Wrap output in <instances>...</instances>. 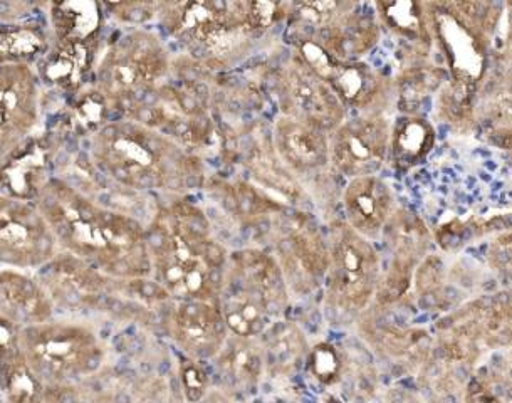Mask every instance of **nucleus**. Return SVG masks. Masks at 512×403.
Here are the masks:
<instances>
[{"mask_svg": "<svg viewBox=\"0 0 512 403\" xmlns=\"http://www.w3.org/2000/svg\"><path fill=\"white\" fill-rule=\"evenodd\" d=\"M59 252L116 281L152 276L147 231L135 215L103 204L64 178L54 177L36 200Z\"/></svg>", "mask_w": 512, "mask_h": 403, "instance_id": "f257e3e1", "label": "nucleus"}, {"mask_svg": "<svg viewBox=\"0 0 512 403\" xmlns=\"http://www.w3.org/2000/svg\"><path fill=\"white\" fill-rule=\"evenodd\" d=\"M147 231L153 283L173 301H217L229 252L214 237L204 210L175 200L155 212Z\"/></svg>", "mask_w": 512, "mask_h": 403, "instance_id": "f03ea898", "label": "nucleus"}, {"mask_svg": "<svg viewBox=\"0 0 512 403\" xmlns=\"http://www.w3.org/2000/svg\"><path fill=\"white\" fill-rule=\"evenodd\" d=\"M83 140L86 167L126 192H182L190 178L200 175L194 153L125 116Z\"/></svg>", "mask_w": 512, "mask_h": 403, "instance_id": "7ed1b4c3", "label": "nucleus"}, {"mask_svg": "<svg viewBox=\"0 0 512 403\" xmlns=\"http://www.w3.org/2000/svg\"><path fill=\"white\" fill-rule=\"evenodd\" d=\"M288 283L269 252L246 247L229 254L220 286V313L230 335L261 338L286 315Z\"/></svg>", "mask_w": 512, "mask_h": 403, "instance_id": "20e7f679", "label": "nucleus"}, {"mask_svg": "<svg viewBox=\"0 0 512 403\" xmlns=\"http://www.w3.org/2000/svg\"><path fill=\"white\" fill-rule=\"evenodd\" d=\"M170 64V53L155 32L145 27L118 29L103 44L93 86L121 118L162 86Z\"/></svg>", "mask_w": 512, "mask_h": 403, "instance_id": "39448f33", "label": "nucleus"}, {"mask_svg": "<svg viewBox=\"0 0 512 403\" xmlns=\"http://www.w3.org/2000/svg\"><path fill=\"white\" fill-rule=\"evenodd\" d=\"M157 19L200 61L227 63L246 54L261 39L247 17V2H165Z\"/></svg>", "mask_w": 512, "mask_h": 403, "instance_id": "423d86ee", "label": "nucleus"}, {"mask_svg": "<svg viewBox=\"0 0 512 403\" xmlns=\"http://www.w3.org/2000/svg\"><path fill=\"white\" fill-rule=\"evenodd\" d=\"M19 346L44 387H74L100 372L106 360L105 345L91 326L58 316L22 328Z\"/></svg>", "mask_w": 512, "mask_h": 403, "instance_id": "0eeeda50", "label": "nucleus"}, {"mask_svg": "<svg viewBox=\"0 0 512 403\" xmlns=\"http://www.w3.org/2000/svg\"><path fill=\"white\" fill-rule=\"evenodd\" d=\"M330 266L324 279V304L340 318L365 313L377 296L382 259L373 242L353 231L345 220L328 229Z\"/></svg>", "mask_w": 512, "mask_h": 403, "instance_id": "6e6552de", "label": "nucleus"}, {"mask_svg": "<svg viewBox=\"0 0 512 403\" xmlns=\"http://www.w3.org/2000/svg\"><path fill=\"white\" fill-rule=\"evenodd\" d=\"M272 256L291 293L308 296L323 288L330 266L328 236L308 214L296 212L283 217L276 229Z\"/></svg>", "mask_w": 512, "mask_h": 403, "instance_id": "1a4fd4ad", "label": "nucleus"}, {"mask_svg": "<svg viewBox=\"0 0 512 403\" xmlns=\"http://www.w3.org/2000/svg\"><path fill=\"white\" fill-rule=\"evenodd\" d=\"M434 41L449 66L450 91L472 106L487 69L489 37L457 16L449 4H429Z\"/></svg>", "mask_w": 512, "mask_h": 403, "instance_id": "9d476101", "label": "nucleus"}, {"mask_svg": "<svg viewBox=\"0 0 512 403\" xmlns=\"http://www.w3.org/2000/svg\"><path fill=\"white\" fill-rule=\"evenodd\" d=\"M58 254L56 237L36 202L0 194V267L36 273Z\"/></svg>", "mask_w": 512, "mask_h": 403, "instance_id": "9b49d317", "label": "nucleus"}, {"mask_svg": "<svg viewBox=\"0 0 512 403\" xmlns=\"http://www.w3.org/2000/svg\"><path fill=\"white\" fill-rule=\"evenodd\" d=\"M392 121L385 113L348 116L330 133V162L341 177H371L388 162Z\"/></svg>", "mask_w": 512, "mask_h": 403, "instance_id": "f8f14e48", "label": "nucleus"}, {"mask_svg": "<svg viewBox=\"0 0 512 403\" xmlns=\"http://www.w3.org/2000/svg\"><path fill=\"white\" fill-rule=\"evenodd\" d=\"M42 91L34 64H0V163L41 131Z\"/></svg>", "mask_w": 512, "mask_h": 403, "instance_id": "ddd939ff", "label": "nucleus"}, {"mask_svg": "<svg viewBox=\"0 0 512 403\" xmlns=\"http://www.w3.org/2000/svg\"><path fill=\"white\" fill-rule=\"evenodd\" d=\"M276 96L281 115L296 118L333 133L348 118L346 110L330 84L324 83L296 56L279 69Z\"/></svg>", "mask_w": 512, "mask_h": 403, "instance_id": "4468645a", "label": "nucleus"}, {"mask_svg": "<svg viewBox=\"0 0 512 403\" xmlns=\"http://www.w3.org/2000/svg\"><path fill=\"white\" fill-rule=\"evenodd\" d=\"M382 239L390 247V262L387 269H382L375 303L388 308L402 301L412 288L418 266L427 257L432 234L418 215L398 207Z\"/></svg>", "mask_w": 512, "mask_h": 403, "instance_id": "2eb2a0df", "label": "nucleus"}, {"mask_svg": "<svg viewBox=\"0 0 512 403\" xmlns=\"http://www.w3.org/2000/svg\"><path fill=\"white\" fill-rule=\"evenodd\" d=\"M63 135L37 131L0 163V194L36 202L44 187L58 175Z\"/></svg>", "mask_w": 512, "mask_h": 403, "instance_id": "dca6fc26", "label": "nucleus"}, {"mask_svg": "<svg viewBox=\"0 0 512 403\" xmlns=\"http://www.w3.org/2000/svg\"><path fill=\"white\" fill-rule=\"evenodd\" d=\"M271 145L279 162L299 182L316 180L324 170L331 168L330 133L304 121L277 116L272 125Z\"/></svg>", "mask_w": 512, "mask_h": 403, "instance_id": "f3484780", "label": "nucleus"}, {"mask_svg": "<svg viewBox=\"0 0 512 403\" xmlns=\"http://www.w3.org/2000/svg\"><path fill=\"white\" fill-rule=\"evenodd\" d=\"M380 36L382 26L375 7L343 2L340 12L328 24L309 36L289 37V41L308 39L319 44L333 58L348 63L361 61L363 56L377 48Z\"/></svg>", "mask_w": 512, "mask_h": 403, "instance_id": "a211bd4d", "label": "nucleus"}, {"mask_svg": "<svg viewBox=\"0 0 512 403\" xmlns=\"http://www.w3.org/2000/svg\"><path fill=\"white\" fill-rule=\"evenodd\" d=\"M170 335L183 355L209 362L224 345L229 330L217 301H173Z\"/></svg>", "mask_w": 512, "mask_h": 403, "instance_id": "6ab92c4d", "label": "nucleus"}, {"mask_svg": "<svg viewBox=\"0 0 512 403\" xmlns=\"http://www.w3.org/2000/svg\"><path fill=\"white\" fill-rule=\"evenodd\" d=\"M341 204L346 224L371 242L382 239L398 209L392 187L378 175L348 180Z\"/></svg>", "mask_w": 512, "mask_h": 403, "instance_id": "aec40b11", "label": "nucleus"}, {"mask_svg": "<svg viewBox=\"0 0 512 403\" xmlns=\"http://www.w3.org/2000/svg\"><path fill=\"white\" fill-rule=\"evenodd\" d=\"M56 316L53 298L36 273L0 267V320L22 330Z\"/></svg>", "mask_w": 512, "mask_h": 403, "instance_id": "412c9836", "label": "nucleus"}, {"mask_svg": "<svg viewBox=\"0 0 512 403\" xmlns=\"http://www.w3.org/2000/svg\"><path fill=\"white\" fill-rule=\"evenodd\" d=\"M326 84H330L346 110L355 111L356 115L385 113L392 98V84L363 61H336Z\"/></svg>", "mask_w": 512, "mask_h": 403, "instance_id": "4be33fe9", "label": "nucleus"}, {"mask_svg": "<svg viewBox=\"0 0 512 403\" xmlns=\"http://www.w3.org/2000/svg\"><path fill=\"white\" fill-rule=\"evenodd\" d=\"M212 362L220 383L224 385L222 392L234 398L257 390L266 372V356L259 338L229 333Z\"/></svg>", "mask_w": 512, "mask_h": 403, "instance_id": "5701e85b", "label": "nucleus"}, {"mask_svg": "<svg viewBox=\"0 0 512 403\" xmlns=\"http://www.w3.org/2000/svg\"><path fill=\"white\" fill-rule=\"evenodd\" d=\"M380 26L395 39L402 41L418 56L429 54L434 44V29L429 4L418 2H377L375 4Z\"/></svg>", "mask_w": 512, "mask_h": 403, "instance_id": "b1692460", "label": "nucleus"}, {"mask_svg": "<svg viewBox=\"0 0 512 403\" xmlns=\"http://www.w3.org/2000/svg\"><path fill=\"white\" fill-rule=\"evenodd\" d=\"M105 16L100 2H51L44 14L48 39L103 41Z\"/></svg>", "mask_w": 512, "mask_h": 403, "instance_id": "393cba45", "label": "nucleus"}, {"mask_svg": "<svg viewBox=\"0 0 512 403\" xmlns=\"http://www.w3.org/2000/svg\"><path fill=\"white\" fill-rule=\"evenodd\" d=\"M437 143L432 121L422 115H400L392 121L388 162L398 172H410L429 158Z\"/></svg>", "mask_w": 512, "mask_h": 403, "instance_id": "a878e982", "label": "nucleus"}, {"mask_svg": "<svg viewBox=\"0 0 512 403\" xmlns=\"http://www.w3.org/2000/svg\"><path fill=\"white\" fill-rule=\"evenodd\" d=\"M266 356L267 372L281 373L289 372L296 367V363L308 355V343L299 328L291 325L288 321H277L264 335L259 338Z\"/></svg>", "mask_w": 512, "mask_h": 403, "instance_id": "bb28decb", "label": "nucleus"}, {"mask_svg": "<svg viewBox=\"0 0 512 403\" xmlns=\"http://www.w3.org/2000/svg\"><path fill=\"white\" fill-rule=\"evenodd\" d=\"M306 370L314 382L321 387H333L340 382L346 370V358L343 351L330 341L316 343L306 355Z\"/></svg>", "mask_w": 512, "mask_h": 403, "instance_id": "cd10ccee", "label": "nucleus"}, {"mask_svg": "<svg viewBox=\"0 0 512 403\" xmlns=\"http://www.w3.org/2000/svg\"><path fill=\"white\" fill-rule=\"evenodd\" d=\"M204 363L189 356H185L180 362L178 375L187 402L199 403L210 392V373L204 367Z\"/></svg>", "mask_w": 512, "mask_h": 403, "instance_id": "c85d7f7f", "label": "nucleus"}, {"mask_svg": "<svg viewBox=\"0 0 512 403\" xmlns=\"http://www.w3.org/2000/svg\"><path fill=\"white\" fill-rule=\"evenodd\" d=\"M487 264L502 283L512 286V229L492 237L487 249Z\"/></svg>", "mask_w": 512, "mask_h": 403, "instance_id": "c756f323", "label": "nucleus"}, {"mask_svg": "<svg viewBox=\"0 0 512 403\" xmlns=\"http://www.w3.org/2000/svg\"><path fill=\"white\" fill-rule=\"evenodd\" d=\"M105 14L115 17L116 21L128 27H142L153 17H157L158 4H143V2H103Z\"/></svg>", "mask_w": 512, "mask_h": 403, "instance_id": "7c9ffc66", "label": "nucleus"}, {"mask_svg": "<svg viewBox=\"0 0 512 403\" xmlns=\"http://www.w3.org/2000/svg\"><path fill=\"white\" fill-rule=\"evenodd\" d=\"M199 403H244L237 398L230 397L227 393L222 392H209L205 395L204 400H200Z\"/></svg>", "mask_w": 512, "mask_h": 403, "instance_id": "2f4dec72", "label": "nucleus"}, {"mask_svg": "<svg viewBox=\"0 0 512 403\" xmlns=\"http://www.w3.org/2000/svg\"><path fill=\"white\" fill-rule=\"evenodd\" d=\"M507 41L512 44V4L511 6H507Z\"/></svg>", "mask_w": 512, "mask_h": 403, "instance_id": "473e14b6", "label": "nucleus"}, {"mask_svg": "<svg viewBox=\"0 0 512 403\" xmlns=\"http://www.w3.org/2000/svg\"><path fill=\"white\" fill-rule=\"evenodd\" d=\"M331 403H336V402H331Z\"/></svg>", "mask_w": 512, "mask_h": 403, "instance_id": "72a5a7b5", "label": "nucleus"}]
</instances>
